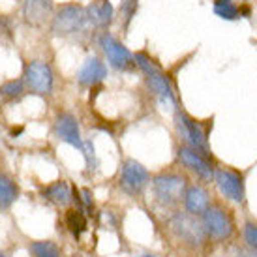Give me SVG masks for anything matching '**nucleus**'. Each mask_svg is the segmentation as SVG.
Segmentation results:
<instances>
[{
    "instance_id": "obj_1",
    "label": "nucleus",
    "mask_w": 257,
    "mask_h": 257,
    "mask_svg": "<svg viewBox=\"0 0 257 257\" xmlns=\"http://www.w3.org/2000/svg\"><path fill=\"white\" fill-rule=\"evenodd\" d=\"M165 238L180 253H199L207 250L208 238L201 216L188 214L184 210H175L164 221Z\"/></svg>"
},
{
    "instance_id": "obj_2",
    "label": "nucleus",
    "mask_w": 257,
    "mask_h": 257,
    "mask_svg": "<svg viewBox=\"0 0 257 257\" xmlns=\"http://www.w3.org/2000/svg\"><path fill=\"white\" fill-rule=\"evenodd\" d=\"M190 184V180L184 173L179 169H162L150 179V195H152V205L160 212H167V216L179 210L184 199V192Z\"/></svg>"
},
{
    "instance_id": "obj_3",
    "label": "nucleus",
    "mask_w": 257,
    "mask_h": 257,
    "mask_svg": "<svg viewBox=\"0 0 257 257\" xmlns=\"http://www.w3.org/2000/svg\"><path fill=\"white\" fill-rule=\"evenodd\" d=\"M201 221L205 225L210 242H229L233 240L238 231V223H236V214L233 207L229 205L225 199H214L210 201L207 210L201 214Z\"/></svg>"
},
{
    "instance_id": "obj_4",
    "label": "nucleus",
    "mask_w": 257,
    "mask_h": 257,
    "mask_svg": "<svg viewBox=\"0 0 257 257\" xmlns=\"http://www.w3.org/2000/svg\"><path fill=\"white\" fill-rule=\"evenodd\" d=\"M134 60H136V68H139L143 72L147 85L154 92V96L160 100V103L169 109L179 107L171 77L164 72L162 66L158 64L156 58L150 57L147 51H137V53H134Z\"/></svg>"
},
{
    "instance_id": "obj_5",
    "label": "nucleus",
    "mask_w": 257,
    "mask_h": 257,
    "mask_svg": "<svg viewBox=\"0 0 257 257\" xmlns=\"http://www.w3.org/2000/svg\"><path fill=\"white\" fill-rule=\"evenodd\" d=\"M175 130L180 143L186 147L199 150L203 154H212L210 150V132H212V118L199 120L186 113L182 107L175 109Z\"/></svg>"
},
{
    "instance_id": "obj_6",
    "label": "nucleus",
    "mask_w": 257,
    "mask_h": 257,
    "mask_svg": "<svg viewBox=\"0 0 257 257\" xmlns=\"http://www.w3.org/2000/svg\"><path fill=\"white\" fill-rule=\"evenodd\" d=\"M86 10L79 2H66L55 8L53 19L49 23V29L53 36L57 38H72L81 34L86 29Z\"/></svg>"
},
{
    "instance_id": "obj_7",
    "label": "nucleus",
    "mask_w": 257,
    "mask_h": 257,
    "mask_svg": "<svg viewBox=\"0 0 257 257\" xmlns=\"http://www.w3.org/2000/svg\"><path fill=\"white\" fill-rule=\"evenodd\" d=\"M212 182L218 188L221 199L227 203H235L244 207L246 205V173L231 167V165H221L218 164L214 169V177Z\"/></svg>"
},
{
    "instance_id": "obj_8",
    "label": "nucleus",
    "mask_w": 257,
    "mask_h": 257,
    "mask_svg": "<svg viewBox=\"0 0 257 257\" xmlns=\"http://www.w3.org/2000/svg\"><path fill=\"white\" fill-rule=\"evenodd\" d=\"M21 79L25 81L27 92L51 98L55 90V70L45 60H29L23 66Z\"/></svg>"
},
{
    "instance_id": "obj_9",
    "label": "nucleus",
    "mask_w": 257,
    "mask_h": 257,
    "mask_svg": "<svg viewBox=\"0 0 257 257\" xmlns=\"http://www.w3.org/2000/svg\"><path fill=\"white\" fill-rule=\"evenodd\" d=\"M177 160H179V164L184 167L186 171L192 173L199 182H203V184L212 182L214 169L218 165V162L214 160L212 154H203L199 150L180 143L177 147Z\"/></svg>"
},
{
    "instance_id": "obj_10",
    "label": "nucleus",
    "mask_w": 257,
    "mask_h": 257,
    "mask_svg": "<svg viewBox=\"0 0 257 257\" xmlns=\"http://www.w3.org/2000/svg\"><path fill=\"white\" fill-rule=\"evenodd\" d=\"M152 175L136 158H126L120 167V188L132 197H141L149 190Z\"/></svg>"
},
{
    "instance_id": "obj_11",
    "label": "nucleus",
    "mask_w": 257,
    "mask_h": 257,
    "mask_svg": "<svg viewBox=\"0 0 257 257\" xmlns=\"http://www.w3.org/2000/svg\"><path fill=\"white\" fill-rule=\"evenodd\" d=\"M98 45L103 51L107 62L113 66L116 72H132V70H136L134 53L122 42H118L111 32L101 30L100 36H98Z\"/></svg>"
},
{
    "instance_id": "obj_12",
    "label": "nucleus",
    "mask_w": 257,
    "mask_h": 257,
    "mask_svg": "<svg viewBox=\"0 0 257 257\" xmlns=\"http://www.w3.org/2000/svg\"><path fill=\"white\" fill-rule=\"evenodd\" d=\"M55 136L58 141L77 149L81 154H85V141L81 137V128L75 118V114L70 111H58L55 116Z\"/></svg>"
},
{
    "instance_id": "obj_13",
    "label": "nucleus",
    "mask_w": 257,
    "mask_h": 257,
    "mask_svg": "<svg viewBox=\"0 0 257 257\" xmlns=\"http://www.w3.org/2000/svg\"><path fill=\"white\" fill-rule=\"evenodd\" d=\"M212 199H214L212 193L208 192V188L203 182H190L184 192L182 207H184V212H188V214L201 216L207 210Z\"/></svg>"
},
{
    "instance_id": "obj_14",
    "label": "nucleus",
    "mask_w": 257,
    "mask_h": 257,
    "mask_svg": "<svg viewBox=\"0 0 257 257\" xmlns=\"http://www.w3.org/2000/svg\"><path fill=\"white\" fill-rule=\"evenodd\" d=\"M55 8L53 0H23L21 14L30 27H43L45 23H51Z\"/></svg>"
},
{
    "instance_id": "obj_15",
    "label": "nucleus",
    "mask_w": 257,
    "mask_h": 257,
    "mask_svg": "<svg viewBox=\"0 0 257 257\" xmlns=\"http://www.w3.org/2000/svg\"><path fill=\"white\" fill-rule=\"evenodd\" d=\"M109 75V70L105 62L100 57H88L83 62V66L77 72V85L85 86V88H92V86L103 83Z\"/></svg>"
},
{
    "instance_id": "obj_16",
    "label": "nucleus",
    "mask_w": 257,
    "mask_h": 257,
    "mask_svg": "<svg viewBox=\"0 0 257 257\" xmlns=\"http://www.w3.org/2000/svg\"><path fill=\"white\" fill-rule=\"evenodd\" d=\"M86 10V19L88 25H92L94 29L107 30L114 21V8L109 0H92Z\"/></svg>"
},
{
    "instance_id": "obj_17",
    "label": "nucleus",
    "mask_w": 257,
    "mask_h": 257,
    "mask_svg": "<svg viewBox=\"0 0 257 257\" xmlns=\"http://www.w3.org/2000/svg\"><path fill=\"white\" fill-rule=\"evenodd\" d=\"M42 197L45 201H49L55 207H68L72 205V188L64 179L55 180L51 184L42 186Z\"/></svg>"
},
{
    "instance_id": "obj_18",
    "label": "nucleus",
    "mask_w": 257,
    "mask_h": 257,
    "mask_svg": "<svg viewBox=\"0 0 257 257\" xmlns=\"http://www.w3.org/2000/svg\"><path fill=\"white\" fill-rule=\"evenodd\" d=\"M21 197L19 182L6 171H0V212H6Z\"/></svg>"
},
{
    "instance_id": "obj_19",
    "label": "nucleus",
    "mask_w": 257,
    "mask_h": 257,
    "mask_svg": "<svg viewBox=\"0 0 257 257\" xmlns=\"http://www.w3.org/2000/svg\"><path fill=\"white\" fill-rule=\"evenodd\" d=\"M30 257H64L62 248L55 240L49 238H40V240H29L27 244Z\"/></svg>"
},
{
    "instance_id": "obj_20",
    "label": "nucleus",
    "mask_w": 257,
    "mask_h": 257,
    "mask_svg": "<svg viewBox=\"0 0 257 257\" xmlns=\"http://www.w3.org/2000/svg\"><path fill=\"white\" fill-rule=\"evenodd\" d=\"M0 94L4 100L10 101H19L27 94V86H25V81L21 77L17 79H10V81H4L2 86H0Z\"/></svg>"
},
{
    "instance_id": "obj_21",
    "label": "nucleus",
    "mask_w": 257,
    "mask_h": 257,
    "mask_svg": "<svg viewBox=\"0 0 257 257\" xmlns=\"http://www.w3.org/2000/svg\"><path fill=\"white\" fill-rule=\"evenodd\" d=\"M66 225L70 229V233H72L75 238L81 236V233H85L86 231V218L83 214V208H70L68 212H66Z\"/></svg>"
},
{
    "instance_id": "obj_22",
    "label": "nucleus",
    "mask_w": 257,
    "mask_h": 257,
    "mask_svg": "<svg viewBox=\"0 0 257 257\" xmlns=\"http://www.w3.org/2000/svg\"><path fill=\"white\" fill-rule=\"evenodd\" d=\"M242 238L246 246L257 253V221L255 220H246L242 225Z\"/></svg>"
},
{
    "instance_id": "obj_23",
    "label": "nucleus",
    "mask_w": 257,
    "mask_h": 257,
    "mask_svg": "<svg viewBox=\"0 0 257 257\" xmlns=\"http://www.w3.org/2000/svg\"><path fill=\"white\" fill-rule=\"evenodd\" d=\"M137 8H139V0H122L120 2V19L124 29H128L130 23L134 21V17L137 14Z\"/></svg>"
},
{
    "instance_id": "obj_24",
    "label": "nucleus",
    "mask_w": 257,
    "mask_h": 257,
    "mask_svg": "<svg viewBox=\"0 0 257 257\" xmlns=\"http://www.w3.org/2000/svg\"><path fill=\"white\" fill-rule=\"evenodd\" d=\"M214 14L220 15L221 19H227V21H235L238 19V8L233 2H214Z\"/></svg>"
},
{
    "instance_id": "obj_25",
    "label": "nucleus",
    "mask_w": 257,
    "mask_h": 257,
    "mask_svg": "<svg viewBox=\"0 0 257 257\" xmlns=\"http://www.w3.org/2000/svg\"><path fill=\"white\" fill-rule=\"evenodd\" d=\"M0 257H8V255L4 253V251H0Z\"/></svg>"
},
{
    "instance_id": "obj_26",
    "label": "nucleus",
    "mask_w": 257,
    "mask_h": 257,
    "mask_svg": "<svg viewBox=\"0 0 257 257\" xmlns=\"http://www.w3.org/2000/svg\"><path fill=\"white\" fill-rule=\"evenodd\" d=\"M2 100H4V98H2V94H0V105H2Z\"/></svg>"
},
{
    "instance_id": "obj_27",
    "label": "nucleus",
    "mask_w": 257,
    "mask_h": 257,
    "mask_svg": "<svg viewBox=\"0 0 257 257\" xmlns=\"http://www.w3.org/2000/svg\"><path fill=\"white\" fill-rule=\"evenodd\" d=\"M143 257H156V255H150V253H147V255H143Z\"/></svg>"
}]
</instances>
